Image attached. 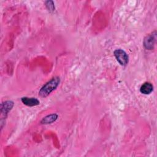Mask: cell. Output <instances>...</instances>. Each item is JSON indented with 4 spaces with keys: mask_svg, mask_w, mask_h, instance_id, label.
Wrapping results in <instances>:
<instances>
[{
    "mask_svg": "<svg viewBox=\"0 0 157 157\" xmlns=\"http://www.w3.org/2000/svg\"><path fill=\"white\" fill-rule=\"evenodd\" d=\"M58 117V115L56 113H52L44 117L40 121L41 124H50L55 122Z\"/></svg>",
    "mask_w": 157,
    "mask_h": 157,
    "instance_id": "7",
    "label": "cell"
},
{
    "mask_svg": "<svg viewBox=\"0 0 157 157\" xmlns=\"http://www.w3.org/2000/svg\"><path fill=\"white\" fill-rule=\"evenodd\" d=\"M156 39V31L153 32L151 34L147 36L144 39V46L147 50H152L154 47Z\"/></svg>",
    "mask_w": 157,
    "mask_h": 157,
    "instance_id": "3",
    "label": "cell"
},
{
    "mask_svg": "<svg viewBox=\"0 0 157 157\" xmlns=\"http://www.w3.org/2000/svg\"><path fill=\"white\" fill-rule=\"evenodd\" d=\"M153 86L150 82H145L141 85L140 88V93L144 94H149L153 91Z\"/></svg>",
    "mask_w": 157,
    "mask_h": 157,
    "instance_id": "6",
    "label": "cell"
},
{
    "mask_svg": "<svg viewBox=\"0 0 157 157\" xmlns=\"http://www.w3.org/2000/svg\"><path fill=\"white\" fill-rule=\"evenodd\" d=\"M21 101L25 105L29 106V107L36 106L40 104V101L35 98L23 97V98H21Z\"/></svg>",
    "mask_w": 157,
    "mask_h": 157,
    "instance_id": "5",
    "label": "cell"
},
{
    "mask_svg": "<svg viewBox=\"0 0 157 157\" xmlns=\"http://www.w3.org/2000/svg\"><path fill=\"white\" fill-rule=\"evenodd\" d=\"M45 6L47 9L50 12H53L55 10V5L52 1H47L45 2Z\"/></svg>",
    "mask_w": 157,
    "mask_h": 157,
    "instance_id": "8",
    "label": "cell"
},
{
    "mask_svg": "<svg viewBox=\"0 0 157 157\" xmlns=\"http://www.w3.org/2000/svg\"><path fill=\"white\" fill-rule=\"evenodd\" d=\"M113 54L120 65L125 66L128 64L129 61V56L125 51L122 49H117L114 51Z\"/></svg>",
    "mask_w": 157,
    "mask_h": 157,
    "instance_id": "2",
    "label": "cell"
},
{
    "mask_svg": "<svg viewBox=\"0 0 157 157\" xmlns=\"http://www.w3.org/2000/svg\"><path fill=\"white\" fill-rule=\"evenodd\" d=\"M59 82L60 79L58 77H55L52 78L40 88L39 91V96L42 98L47 97L58 87Z\"/></svg>",
    "mask_w": 157,
    "mask_h": 157,
    "instance_id": "1",
    "label": "cell"
},
{
    "mask_svg": "<svg viewBox=\"0 0 157 157\" xmlns=\"http://www.w3.org/2000/svg\"><path fill=\"white\" fill-rule=\"evenodd\" d=\"M14 103L12 101H6L1 104V116H3L4 118H6L7 113L10 111V110L13 107Z\"/></svg>",
    "mask_w": 157,
    "mask_h": 157,
    "instance_id": "4",
    "label": "cell"
}]
</instances>
